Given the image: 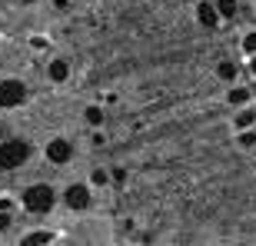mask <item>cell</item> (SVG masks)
Returning <instances> with one entry per match:
<instances>
[{
  "instance_id": "1",
  "label": "cell",
  "mask_w": 256,
  "mask_h": 246,
  "mask_svg": "<svg viewBox=\"0 0 256 246\" xmlns=\"http://www.w3.org/2000/svg\"><path fill=\"white\" fill-rule=\"evenodd\" d=\"M30 156V146L20 140H7L0 143V170H14V166H20V163Z\"/></svg>"
},
{
  "instance_id": "2",
  "label": "cell",
  "mask_w": 256,
  "mask_h": 246,
  "mask_svg": "<svg viewBox=\"0 0 256 246\" xmlns=\"http://www.w3.org/2000/svg\"><path fill=\"white\" fill-rule=\"evenodd\" d=\"M24 203H27L30 213H47V210L54 206V190L50 186H30L27 196H24Z\"/></svg>"
},
{
  "instance_id": "3",
  "label": "cell",
  "mask_w": 256,
  "mask_h": 246,
  "mask_svg": "<svg viewBox=\"0 0 256 246\" xmlns=\"http://www.w3.org/2000/svg\"><path fill=\"white\" fill-rule=\"evenodd\" d=\"M24 96H27L24 84H17V80H4L0 84V106H20Z\"/></svg>"
},
{
  "instance_id": "4",
  "label": "cell",
  "mask_w": 256,
  "mask_h": 246,
  "mask_svg": "<svg viewBox=\"0 0 256 246\" xmlns=\"http://www.w3.org/2000/svg\"><path fill=\"white\" fill-rule=\"evenodd\" d=\"M64 200H66V206H70V210H86V206H90V190H86L84 183H74V186L64 193Z\"/></svg>"
},
{
  "instance_id": "5",
  "label": "cell",
  "mask_w": 256,
  "mask_h": 246,
  "mask_svg": "<svg viewBox=\"0 0 256 246\" xmlns=\"http://www.w3.org/2000/svg\"><path fill=\"white\" fill-rule=\"evenodd\" d=\"M70 153H74V146H70L66 140H54V143L47 146V156H50L54 163H66V160H70Z\"/></svg>"
},
{
  "instance_id": "6",
  "label": "cell",
  "mask_w": 256,
  "mask_h": 246,
  "mask_svg": "<svg viewBox=\"0 0 256 246\" xmlns=\"http://www.w3.org/2000/svg\"><path fill=\"white\" fill-rule=\"evenodd\" d=\"M196 17H200V24H203V27H216L220 14H216V7H210V4H200Z\"/></svg>"
},
{
  "instance_id": "7",
  "label": "cell",
  "mask_w": 256,
  "mask_h": 246,
  "mask_svg": "<svg viewBox=\"0 0 256 246\" xmlns=\"http://www.w3.org/2000/svg\"><path fill=\"white\" fill-rule=\"evenodd\" d=\"M66 74H70V70H66V64H64V60H57V64H50V76H54L57 84H64V80H66Z\"/></svg>"
},
{
  "instance_id": "8",
  "label": "cell",
  "mask_w": 256,
  "mask_h": 246,
  "mask_svg": "<svg viewBox=\"0 0 256 246\" xmlns=\"http://www.w3.org/2000/svg\"><path fill=\"white\" fill-rule=\"evenodd\" d=\"M216 14L220 17H236V0H220Z\"/></svg>"
},
{
  "instance_id": "9",
  "label": "cell",
  "mask_w": 256,
  "mask_h": 246,
  "mask_svg": "<svg viewBox=\"0 0 256 246\" xmlns=\"http://www.w3.org/2000/svg\"><path fill=\"white\" fill-rule=\"evenodd\" d=\"M50 240H54V233H47V230H40V233H30V236L24 240V243H27V246H34V243H50Z\"/></svg>"
},
{
  "instance_id": "10",
  "label": "cell",
  "mask_w": 256,
  "mask_h": 246,
  "mask_svg": "<svg viewBox=\"0 0 256 246\" xmlns=\"http://www.w3.org/2000/svg\"><path fill=\"white\" fill-rule=\"evenodd\" d=\"M253 120H256V114H253V110H243V114L236 116V123L243 126V130H246V126H253Z\"/></svg>"
},
{
  "instance_id": "11",
  "label": "cell",
  "mask_w": 256,
  "mask_h": 246,
  "mask_svg": "<svg viewBox=\"0 0 256 246\" xmlns=\"http://www.w3.org/2000/svg\"><path fill=\"white\" fill-rule=\"evenodd\" d=\"M246 100H250L246 90H233V94H230V104H246Z\"/></svg>"
},
{
  "instance_id": "12",
  "label": "cell",
  "mask_w": 256,
  "mask_h": 246,
  "mask_svg": "<svg viewBox=\"0 0 256 246\" xmlns=\"http://www.w3.org/2000/svg\"><path fill=\"white\" fill-rule=\"evenodd\" d=\"M100 120H104V114H100L96 106H90V110H86V123H94V126H96Z\"/></svg>"
},
{
  "instance_id": "13",
  "label": "cell",
  "mask_w": 256,
  "mask_h": 246,
  "mask_svg": "<svg viewBox=\"0 0 256 246\" xmlns=\"http://www.w3.org/2000/svg\"><path fill=\"white\" fill-rule=\"evenodd\" d=\"M233 74H236V66H233V64H220V76H223V80H230Z\"/></svg>"
},
{
  "instance_id": "14",
  "label": "cell",
  "mask_w": 256,
  "mask_h": 246,
  "mask_svg": "<svg viewBox=\"0 0 256 246\" xmlns=\"http://www.w3.org/2000/svg\"><path fill=\"white\" fill-rule=\"evenodd\" d=\"M243 50H256V34H250V37L243 40Z\"/></svg>"
},
{
  "instance_id": "15",
  "label": "cell",
  "mask_w": 256,
  "mask_h": 246,
  "mask_svg": "<svg viewBox=\"0 0 256 246\" xmlns=\"http://www.w3.org/2000/svg\"><path fill=\"white\" fill-rule=\"evenodd\" d=\"M240 143H243V146H253L256 136H253V133H243V136H240Z\"/></svg>"
},
{
  "instance_id": "16",
  "label": "cell",
  "mask_w": 256,
  "mask_h": 246,
  "mask_svg": "<svg viewBox=\"0 0 256 246\" xmlns=\"http://www.w3.org/2000/svg\"><path fill=\"white\" fill-rule=\"evenodd\" d=\"M7 223H10V213H7V210H0V230H7Z\"/></svg>"
},
{
  "instance_id": "17",
  "label": "cell",
  "mask_w": 256,
  "mask_h": 246,
  "mask_svg": "<svg viewBox=\"0 0 256 246\" xmlns=\"http://www.w3.org/2000/svg\"><path fill=\"white\" fill-rule=\"evenodd\" d=\"M0 210H7V213H10V200H0Z\"/></svg>"
},
{
  "instance_id": "18",
  "label": "cell",
  "mask_w": 256,
  "mask_h": 246,
  "mask_svg": "<svg viewBox=\"0 0 256 246\" xmlns=\"http://www.w3.org/2000/svg\"><path fill=\"white\" fill-rule=\"evenodd\" d=\"M20 4H34V0H20Z\"/></svg>"
},
{
  "instance_id": "19",
  "label": "cell",
  "mask_w": 256,
  "mask_h": 246,
  "mask_svg": "<svg viewBox=\"0 0 256 246\" xmlns=\"http://www.w3.org/2000/svg\"><path fill=\"white\" fill-rule=\"evenodd\" d=\"M253 74H256V60H253Z\"/></svg>"
},
{
  "instance_id": "20",
  "label": "cell",
  "mask_w": 256,
  "mask_h": 246,
  "mask_svg": "<svg viewBox=\"0 0 256 246\" xmlns=\"http://www.w3.org/2000/svg\"><path fill=\"white\" fill-rule=\"evenodd\" d=\"M0 136H4V130H0Z\"/></svg>"
}]
</instances>
